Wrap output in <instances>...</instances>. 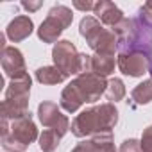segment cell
<instances>
[{
	"label": "cell",
	"instance_id": "cell-1",
	"mask_svg": "<svg viewBox=\"0 0 152 152\" xmlns=\"http://www.w3.org/2000/svg\"><path fill=\"white\" fill-rule=\"evenodd\" d=\"M106 90H107L106 77H100L93 72H84L63 88L59 106L66 113H75L79 111L83 104H93L100 100V97L106 95Z\"/></svg>",
	"mask_w": 152,
	"mask_h": 152
},
{
	"label": "cell",
	"instance_id": "cell-2",
	"mask_svg": "<svg viewBox=\"0 0 152 152\" xmlns=\"http://www.w3.org/2000/svg\"><path fill=\"white\" fill-rule=\"evenodd\" d=\"M118 124V109L111 102H104L100 106L88 107L81 111L72 122V134L75 138H91L95 134L113 132Z\"/></svg>",
	"mask_w": 152,
	"mask_h": 152
},
{
	"label": "cell",
	"instance_id": "cell-3",
	"mask_svg": "<svg viewBox=\"0 0 152 152\" xmlns=\"http://www.w3.org/2000/svg\"><path fill=\"white\" fill-rule=\"evenodd\" d=\"M0 134H2V148L6 152H25L31 143L39 140L38 127L31 113L13 122L2 118Z\"/></svg>",
	"mask_w": 152,
	"mask_h": 152
},
{
	"label": "cell",
	"instance_id": "cell-4",
	"mask_svg": "<svg viewBox=\"0 0 152 152\" xmlns=\"http://www.w3.org/2000/svg\"><path fill=\"white\" fill-rule=\"evenodd\" d=\"M52 61H54V66L66 79L72 77V75H81L84 72H91V56L79 52L77 47L70 39H59L54 45Z\"/></svg>",
	"mask_w": 152,
	"mask_h": 152
},
{
	"label": "cell",
	"instance_id": "cell-5",
	"mask_svg": "<svg viewBox=\"0 0 152 152\" xmlns=\"http://www.w3.org/2000/svg\"><path fill=\"white\" fill-rule=\"evenodd\" d=\"M79 32L86 39L93 54H109L118 52V38L111 29H106L95 16H84L79 23Z\"/></svg>",
	"mask_w": 152,
	"mask_h": 152
},
{
	"label": "cell",
	"instance_id": "cell-6",
	"mask_svg": "<svg viewBox=\"0 0 152 152\" xmlns=\"http://www.w3.org/2000/svg\"><path fill=\"white\" fill-rule=\"evenodd\" d=\"M31 86H32V79L23 77L18 81H11L6 88L4 93V100H2V118L13 122L18 120L22 116H25L29 111V97H31Z\"/></svg>",
	"mask_w": 152,
	"mask_h": 152
},
{
	"label": "cell",
	"instance_id": "cell-7",
	"mask_svg": "<svg viewBox=\"0 0 152 152\" xmlns=\"http://www.w3.org/2000/svg\"><path fill=\"white\" fill-rule=\"evenodd\" d=\"M134 20V34L131 43L120 50H138L148 59V73L152 75V2H145L136 11ZM118 50V52H120Z\"/></svg>",
	"mask_w": 152,
	"mask_h": 152
},
{
	"label": "cell",
	"instance_id": "cell-8",
	"mask_svg": "<svg viewBox=\"0 0 152 152\" xmlns=\"http://www.w3.org/2000/svg\"><path fill=\"white\" fill-rule=\"evenodd\" d=\"M72 22H73L72 9L63 6V4H56L47 13V18L41 22V25L38 29V38L43 43H54L56 45L59 41V36L72 25Z\"/></svg>",
	"mask_w": 152,
	"mask_h": 152
},
{
	"label": "cell",
	"instance_id": "cell-9",
	"mask_svg": "<svg viewBox=\"0 0 152 152\" xmlns=\"http://www.w3.org/2000/svg\"><path fill=\"white\" fill-rule=\"evenodd\" d=\"M38 118H39V122L45 129L56 131L61 138L72 127L68 116L61 113V106H57L56 102H50V100H43L38 106Z\"/></svg>",
	"mask_w": 152,
	"mask_h": 152
},
{
	"label": "cell",
	"instance_id": "cell-10",
	"mask_svg": "<svg viewBox=\"0 0 152 152\" xmlns=\"http://www.w3.org/2000/svg\"><path fill=\"white\" fill-rule=\"evenodd\" d=\"M116 66L129 77H143V73H148V59L138 50H120L116 56Z\"/></svg>",
	"mask_w": 152,
	"mask_h": 152
},
{
	"label": "cell",
	"instance_id": "cell-11",
	"mask_svg": "<svg viewBox=\"0 0 152 152\" xmlns=\"http://www.w3.org/2000/svg\"><path fill=\"white\" fill-rule=\"evenodd\" d=\"M0 63H2V70L6 73V77H9L11 81H18V79H23L29 75L23 54L16 47H6L2 50V59H0Z\"/></svg>",
	"mask_w": 152,
	"mask_h": 152
},
{
	"label": "cell",
	"instance_id": "cell-12",
	"mask_svg": "<svg viewBox=\"0 0 152 152\" xmlns=\"http://www.w3.org/2000/svg\"><path fill=\"white\" fill-rule=\"evenodd\" d=\"M70 152H116L113 132H104V134H95L91 138H86L79 141Z\"/></svg>",
	"mask_w": 152,
	"mask_h": 152
},
{
	"label": "cell",
	"instance_id": "cell-13",
	"mask_svg": "<svg viewBox=\"0 0 152 152\" xmlns=\"http://www.w3.org/2000/svg\"><path fill=\"white\" fill-rule=\"evenodd\" d=\"M95 18L102 23V25H107V27H116L125 16L122 13V9L118 6H115L113 2H109V0H100V2L95 4Z\"/></svg>",
	"mask_w": 152,
	"mask_h": 152
},
{
	"label": "cell",
	"instance_id": "cell-14",
	"mask_svg": "<svg viewBox=\"0 0 152 152\" xmlns=\"http://www.w3.org/2000/svg\"><path fill=\"white\" fill-rule=\"evenodd\" d=\"M32 31H34L32 20H31L29 16H25V15H20V16H15V18L9 22V25H7V29H6V36H7L13 43H20V41L27 39V38L32 34Z\"/></svg>",
	"mask_w": 152,
	"mask_h": 152
},
{
	"label": "cell",
	"instance_id": "cell-15",
	"mask_svg": "<svg viewBox=\"0 0 152 152\" xmlns=\"http://www.w3.org/2000/svg\"><path fill=\"white\" fill-rule=\"evenodd\" d=\"M116 66V57L109 54H93L91 56V72L100 75V77H107L115 72Z\"/></svg>",
	"mask_w": 152,
	"mask_h": 152
},
{
	"label": "cell",
	"instance_id": "cell-16",
	"mask_svg": "<svg viewBox=\"0 0 152 152\" xmlns=\"http://www.w3.org/2000/svg\"><path fill=\"white\" fill-rule=\"evenodd\" d=\"M36 81L39 84H45V86H54V84L64 83L66 77L56 66H41L36 70Z\"/></svg>",
	"mask_w": 152,
	"mask_h": 152
},
{
	"label": "cell",
	"instance_id": "cell-17",
	"mask_svg": "<svg viewBox=\"0 0 152 152\" xmlns=\"http://www.w3.org/2000/svg\"><path fill=\"white\" fill-rule=\"evenodd\" d=\"M131 100L134 102V106H143L152 102V77L134 86V90L131 91Z\"/></svg>",
	"mask_w": 152,
	"mask_h": 152
},
{
	"label": "cell",
	"instance_id": "cell-18",
	"mask_svg": "<svg viewBox=\"0 0 152 152\" xmlns=\"http://www.w3.org/2000/svg\"><path fill=\"white\" fill-rule=\"evenodd\" d=\"M106 97L111 104H116L120 102L124 97H125V84L122 79L118 77H113L107 81V90H106Z\"/></svg>",
	"mask_w": 152,
	"mask_h": 152
},
{
	"label": "cell",
	"instance_id": "cell-19",
	"mask_svg": "<svg viewBox=\"0 0 152 152\" xmlns=\"http://www.w3.org/2000/svg\"><path fill=\"white\" fill-rule=\"evenodd\" d=\"M59 141H61V136L52 131V129H45L41 134H39V148L43 152H56L57 147H59Z\"/></svg>",
	"mask_w": 152,
	"mask_h": 152
},
{
	"label": "cell",
	"instance_id": "cell-20",
	"mask_svg": "<svg viewBox=\"0 0 152 152\" xmlns=\"http://www.w3.org/2000/svg\"><path fill=\"white\" fill-rule=\"evenodd\" d=\"M120 152H143V150H141L140 140H136V138H127V140L122 141Z\"/></svg>",
	"mask_w": 152,
	"mask_h": 152
},
{
	"label": "cell",
	"instance_id": "cell-21",
	"mask_svg": "<svg viewBox=\"0 0 152 152\" xmlns=\"http://www.w3.org/2000/svg\"><path fill=\"white\" fill-rule=\"evenodd\" d=\"M140 143H141V150L143 152H152V125H148L147 129H143Z\"/></svg>",
	"mask_w": 152,
	"mask_h": 152
},
{
	"label": "cell",
	"instance_id": "cell-22",
	"mask_svg": "<svg viewBox=\"0 0 152 152\" xmlns=\"http://www.w3.org/2000/svg\"><path fill=\"white\" fill-rule=\"evenodd\" d=\"M73 7L75 9H79V11H91V9H95V4L93 2H90V0H86V2H83V0H73Z\"/></svg>",
	"mask_w": 152,
	"mask_h": 152
},
{
	"label": "cell",
	"instance_id": "cell-23",
	"mask_svg": "<svg viewBox=\"0 0 152 152\" xmlns=\"http://www.w3.org/2000/svg\"><path fill=\"white\" fill-rule=\"evenodd\" d=\"M41 6H43V2H41V0H38V2H31V0L27 2V0H25V2H22V7H23V9H27L29 13H34V11H38Z\"/></svg>",
	"mask_w": 152,
	"mask_h": 152
}]
</instances>
